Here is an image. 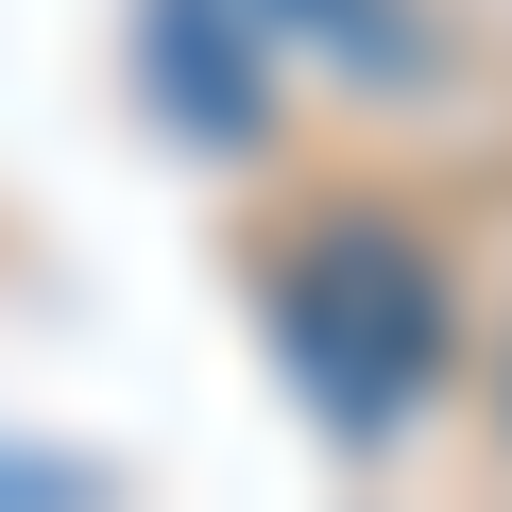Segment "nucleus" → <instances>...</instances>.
<instances>
[{
  "instance_id": "1",
  "label": "nucleus",
  "mask_w": 512,
  "mask_h": 512,
  "mask_svg": "<svg viewBox=\"0 0 512 512\" xmlns=\"http://www.w3.org/2000/svg\"><path fill=\"white\" fill-rule=\"evenodd\" d=\"M274 325H291V359H308V393H325L342 427L410 410L427 359H444V291H427V256H410L393 222H325V239H291Z\"/></svg>"
}]
</instances>
